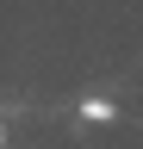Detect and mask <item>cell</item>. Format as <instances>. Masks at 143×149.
I'll return each mask as SVG.
<instances>
[{
	"mask_svg": "<svg viewBox=\"0 0 143 149\" xmlns=\"http://www.w3.org/2000/svg\"><path fill=\"white\" fill-rule=\"evenodd\" d=\"M0 149H6V124H0Z\"/></svg>",
	"mask_w": 143,
	"mask_h": 149,
	"instance_id": "7a4b0ae2",
	"label": "cell"
},
{
	"mask_svg": "<svg viewBox=\"0 0 143 149\" xmlns=\"http://www.w3.org/2000/svg\"><path fill=\"white\" fill-rule=\"evenodd\" d=\"M81 118H87V124H112V118H118V106H112V100H100V93H87V100H81Z\"/></svg>",
	"mask_w": 143,
	"mask_h": 149,
	"instance_id": "6da1fadb",
	"label": "cell"
}]
</instances>
